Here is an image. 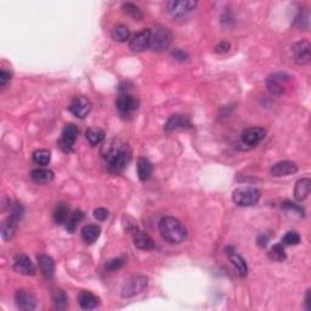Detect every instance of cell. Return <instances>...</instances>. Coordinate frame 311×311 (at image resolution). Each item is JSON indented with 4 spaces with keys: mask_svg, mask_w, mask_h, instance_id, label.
<instances>
[{
    "mask_svg": "<svg viewBox=\"0 0 311 311\" xmlns=\"http://www.w3.org/2000/svg\"><path fill=\"white\" fill-rule=\"evenodd\" d=\"M290 78V76H287L286 73H276L272 74L268 78L266 81V87H268V90L270 94L272 95H281L283 93V83H285L287 79Z\"/></svg>",
    "mask_w": 311,
    "mask_h": 311,
    "instance_id": "cell-15",
    "label": "cell"
},
{
    "mask_svg": "<svg viewBox=\"0 0 311 311\" xmlns=\"http://www.w3.org/2000/svg\"><path fill=\"white\" fill-rule=\"evenodd\" d=\"M13 270L24 276H34L35 275L34 264L26 254H22V253L13 258Z\"/></svg>",
    "mask_w": 311,
    "mask_h": 311,
    "instance_id": "cell-9",
    "label": "cell"
},
{
    "mask_svg": "<svg viewBox=\"0 0 311 311\" xmlns=\"http://www.w3.org/2000/svg\"><path fill=\"white\" fill-rule=\"evenodd\" d=\"M84 218V213L82 210H76L73 214H71L70 216H68L67 221L65 222L66 224V230L68 231V232H74L77 228V225L79 224V222L82 221Z\"/></svg>",
    "mask_w": 311,
    "mask_h": 311,
    "instance_id": "cell-30",
    "label": "cell"
},
{
    "mask_svg": "<svg viewBox=\"0 0 311 311\" xmlns=\"http://www.w3.org/2000/svg\"><path fill=\"white\" fill-rule=\"evenodd\" d=\"M123 12L126 13L128 16H130L131 18H134L135 21H141L144 17V13L140 10V7L137 5L133 4V2H124L122 5Z\"/></svg>",
    "mask_w": 311,
    "mask_h": 311,
    "instance_id": "cell-29",
    "label": "cell"
},
{
    "mask_svg": "<svg viewBox=\"0 0 311 311\" xmlns=\"http://www.w3.org/2000/svg\"><path fill=\"white\" fill-rule=\"evenodd\" d=\"M147 277L145 276H136L126 281L122 287L123 298H131V297L142 293L147 287Z\"/></svg>",
    "mask_w": 311,
    "mask_h": 311,
    "instance_id": "cell-5",
    "label": "cell"
},
{
    "mask_svg": "<svg viewBox=\"0 0 311 311\" xmlns=\"http://www.w3.org/2000/svg\"><path fill=\"white\" fill-rule=\"evenodd\" d=\"M11 79V74L9 72H6L5 70L0 71V87L4 88L5 85L10 82Z\"/></svg>",
    "mask_w": 311,
    "mask_h": 311,
    "instance_id": "cell-42",
    "label": "cell"
},
{
    "mask_svg": "<svg viewBox=\"0 0 311 311\" xmlns=\"http://www.w3.org/2000/svg\"><path fill=\"white\" fill-rule=\"evenodd\" d=\"M78 304L82 309L93 310L99 307V304H100V299H99L95 294H93L92 292L83 291V292H81L78 296Z\"/></svg>",
    "mask_w": 311,
    "mask_h": 311,
    "instance_id": "cell-17",
    "label": "cell"
},
{
    "mask_svg": "<svg viewBox=\"0 0 311 311\" xmlns=\"http://www.w3.org/2000/svg\"><path fill=\"white\" fill-rule=\"evenodd\" d=\"M166 6L168 12L173 17H181V16L195 10V7L197 6V1H194V0H172V1L167 2Z\"/></svg>",
    "mask_w": 311,
    "mask_h": 311,
    "instance_id": "cell-6",
    "label": "cell"
},
{
    "mask_svg": "<svg viewBox=\"0 0 311 311\" xmlns=\"http://www.w3.org/2000/svg\"><path fill=\"white\" fill-rule=\"evenodd\" d=\"M260 191L255 187H238L232 192V201L239 207H250L259 202Z\"/></svg>",
    "mask_w": 311,
    "mask_h": 311,
    "instance_id": "cell-4",
    "label": "cell"
},
{
    "mask_svg": "<svg viewBox=\"0 0 311 311\" xmlns=\"http://www.w3.org/2000/svg\"><path fill=\"white\" fill-rule=\"evenodd\" d=\"M297 23H298L299 27L307 29L309 27V12L308 11H305L304 13L301 12V15L297 17Z\"/></svg>",
    "mask_w": 311,
    "mask_h": 311,
    "instance_id": "cell-38",
    "label": "cell"
},
{
    "mask_svg": "<svg viewBox=\"0 0 311 311\" xmlns=\"http://www.w3.org/2000/svg\"><path fill=\"white\" fill-rule=\"evenodd\" d=\"M112 38L118 43H124L126 40L130 38V31H129L128 27L125 24H115V26L112 28Z\"/></svg>",
    "mask_w": 311,
    "mask_h": 311,
    "instance_id": "cell-26",
    "label": "cell"
},
{
    "mask_svg": "<svg viewBox=\"0 0 311 311\" xmlns=\"http://www.w3.org/2000/svg\"><path fill=\"white\" fill-rule=\"evenodd\" d=\"M152 170H153L152 163H151L147 158L141 157V158L137 159L136 172H137V177H139L140 180L147 181L148 179L151 178V175H152Z\"/></svg>",
    "mask_w": 311,
    "mask_h": 311,
    "instance_id": "cell-23",
    "label": "cell"
},
{
    "mask_svg": "<svg viewBox=\"0 0 311 311\" xmlns=\"http://www.w3.org/2000/svg\"><path fill=\"white\" fill-rule=\"evenodd\" d=\"M192 124L190 119L183 114H173L169 119L167 120L166 125H164V130L167 133H172V131L178 130V129H187L191 128Z\"/></svg>",
    "mask_w": 311,
    "mask_h": 311,
    "instance_id": "cell-16",
    "label": "cell"
},
{
    "mask_svg": "<svg viewBox=\"0 0 311 311\" xmlns=\"http://www.w3.org/2000/svg\"><path fill=\"white\" fill-rule=\"evenodd\" d=\"M265 136V129L259 128V126H257V128H248L246 130H243V133L241 134V141L246 146L254 147V146L259 144L261 140H264Z\"/></svg>",
    "mask_w": 311,
    "mask_h": 311,
    "instance_id": "cell-12",
    "label": "cell"
},
{
    "mask_svg": "<svg viewBox=\"0 0 311 311\" xmlns=\"http://www.w3.org/2000/svg\"><path fill=\"white\" fill-rule=\"evenodd\" d=\"M54 172L44 168L33 169L31 172V179L37 184H49L54 180Z\"/></svg>",
    "mask_w": 311,
    "mask_h": 311,
    "instance_id": "cell-24",
    "label": "cell"
},
{
    "mask_svg": "<svg viewBox=\"0 0 311 311\" xmlns=\"http://www.w3.org/2000/svg\"><path fill=\"white\" fill-rule=\"evenodd\" d=\"M122 222H123V227H124V230L128 233H130V235H134V233L139 230V227H137V225H136V221H135L133 218H130L129 215L123 216Z\"/></svg>",
    "mask_w": 311,
    "mask_h": 311,
    "instance_id": "cell-36",
    "label": "cell"
},
{
    "mask_svg": "<svg viewBox=\"0 0 311 311\" xmlns=\"http://www.w3.org/2000/svg\"><path fill=\"white\" fill-rule=\"evenodd\" d=\"M94 216H95V219L104 221V220L108 218V210L106 208H96L94 210Z\"/></svg>",
    "mask_w": 311,
    "mask_h": 311,
    "instance_id": "cell-40",
    "label": "cell"
},
{
    "mask_svg": "<svg viewBox=\"0 0 311 311\" xmlns=\"http://www.w3.org/2000/svg\"><path fill=\"white\" fill-rule=\"evenodd\" d=\"M268 241H269V238L266 237L265 235H261V236H259V237H258V246H260V247H265L266 246V243H268Z\"/></svg>",
    "mask_w": 311,
    "mask_h": 311,
    "instance_id": "cell-44",
    "label": "cell"
},
{
    "mask_svg": "<svg viewBox=\"0 0 311 311\" xmlns=\"http://www.w3.org/2000/svg\"><path fill=\"white\" fill-rule=\"evenodd\" d=\"M38 264H39V268L40 271L43 272L44 277L45 279H51L54 276V272H55V263L52 260L51 257L46 254H40L38 255Z\"/></svg>",
    "mask_w": 311,
    "mask_h": 311,
    "instance_id": "cell-22",
    "label": "cell"
},
{
    "mask_svg": "<svg viewBox=\"0 0 311 311\" xmlns=\"http://www.w3.org/2000/svg\"><path fill=\"white\" fill-rule=\"evenodd\" d=\"M115 108L122 115H130L139 108V100L129 94H120L115 100Z\"/></svg>",
    "mask_w": 311,
    "mask_h": 311,
    "instance_id": "cell-7",
    "label": "cell"
},
{
    "mask_svg": "<svg viewBox=\"0 0 311 311\" xmlns=\"http://www.w3.org/2000/svg\"><path fill=\"white\" fill-rule=\"evenodd\" d=\"M173 34L167 27L162 24H157L151 29L150 34V48L153 51L161 52L167 50L169 45L172 44Z\"/></svg>",
    "mask_w": 311,
    "mask_h": 311,
    "instance_id": "cell-3",
    "label": "cell"
},
{
    "mask_svg": "<svg viewBox=\"0 0 311 311\" xmlns=\"http://www.w3.org/2000/svg\"><path fill=\"white\" fill-rule=\"evenodd\" d=\"M310 294H311V291H310V290H308V291H307V296H305V309H307V310H310V309H311Z\"/></svg>",
    "mask_w": 311,
    "mask_h": 311,
    "instance_id": "cell-45",
    "label": "cell"
},
{
    "mask_svg": "<svg viewBox=\"0 0 311 311\" xmlns=\"http://www.w3.org/2000/svg\"><path fill=\"white\" fill-rule=\"evenodd\" d=\"M104 159L109 172L119 174L125 169L126 164L130 161V151L126 145L120 144L119 141H113L107 147Z\"/></svg>",
    "mask_w": 311,
    "mask_h": 311,
    "instance_id": "cell-1",
    "label": "cell"
},
{
    "mask_svg": "<svg viewBox=\"0 0 311 311\" xmlns=\"http://www.w3.org/2000/svg\"><path fill=\"white\" fill-rule=\"evenodd\" d=\"M50 152L48 150H37L33 153V161L38 166H48L50 163Z\"/></svg>",
    "mask_w": 311,
    "mask_h": 311,
    "instance_id": "cell-34",
    "label": "cell"
},
{
    "mask_svg": "<svg viewBox=\"0 0 311 311\" xmlns=\"http://www.w3.org/2000/svg\"><path fill=\"white\" fill-rule=\"evenodd\" d=\"M124 258H114V259L108 260L104 264V269L108 270V271H115V270L122 268L124 265Z\"/></svg>",
    "mask_w": 311,
    "mask_h": 311,
    "instance_id": "cell-37",
    "label": "cell"
},
{
    "mask_svg": "<svg viewBox=\"0 0 311 311\" xmlns=\"http://www.w3.org/2000/svg\"><path fill=\"white\" fill-rule=\"evenodd\" d=\"M292 51H293L294 61L298 65H307L310 62V44L308 40H302V42L294 44Z\"/></svg>",
    "mask_w": 311,
    "mask_h": 311,
    "instance_id": "cell-13",
    "label": "cell"
},
{
    "mask_svg": "<svg viewBox=\"0 0 311 311\" xmlns=\"http://www.w3.org/2000/svg\"><path fill=\"white\" fill-rule=\"evenodd\" d=\"M311 191V180L309 178L301 179V180L297 181L296 187H294V197L297 201L302 202L305 198L310 195Z\"/></svg>",
    "mask_w": 311,
    "mask_h": 311,
    "instance_id": "cell-21",
    "label": "cell"
},
{
    "mask_svg": "<svg viewBox=\"0 0 311 311\" xmlns=\"http://www.w3.org/2000/svg\"><path fill=\"white\" fill-rule=\"evenodd\" d=\"M172 56L174 57L175 60H178V61L184 62V61H186L187 57H189V55H187L185 51L181 50V49H175V50L172 52Z\"/></svg>",
    "mask_w": 311,
    "mask_h": 311,
    "instance_id": "cell-41",
    "label": "cell"
},
{
    "mask_svg": "<svg viewBox=\"0 0 311 311\" xmlns=\"http://www.w3.org/2000/svg\"><path fill=\"white\" fill-rule=\"evenodd\" d=\"M270 259L275 261H285L287 255H286L285 246L282 243H277L275 246H272V248L269 252Z\"/></svg>",
    "mask_w": 311,
    "mask_h": 311,
    "instance_id": "cell-33",
    "label": "cell"
},
{
    "mask_svg": "<svg viewBox=\"0 0 311 311\" xmlns=\"http://www.w3.org/2000/svg\"><path fill=\"white\" fill-rule=\"evenodd\" d=\"M16 305L20 310L32 311L37 308V298L29 291L20 290L15 294Z\"/></svg>",
    "mask_w": 311,
    "mask_h": 311,
    "instance_id": "cell-11",
    "label": "cell"
},
{
    "mask_svg": "<svg viewBox=\"0 0 311 311\" xmlns=\"http://www.w3.org/2000/svg\"><path fill=\"white\" fill-rule=\"evenodd\" d=\"M101 228L98 225H87L82 230V238L85 243L93 244L94 242H96V239L100 237Z\"/></svg>",
    "mask_w": 311,
    "mask_h": 311,
    "instance_id": "cell-25",
    "label": "cell"
},
{
    "mask_svg": "<svg viewBox=\"0 0 311 311\" xmlns=\"http://www.w3.org/2000/svg\"><path fill=\"white\" fill-rule=\"evenodd\" d=\"M92 103H90L89 99L84 98V96H78V98H74L71 101L68 109L72 113L74 117L79 118V119H84L89 112L92 111Z\"/></svg>",
    "mask_w": 311,
    "mask_h": 311,
    "instance_id": "cell-8",
    "label": "cell"
},
{
    "mask_svg": "<svg viewBox=\"0 0 311 311\" xmlns=\"http://www.w3.org/2000/svg\"><path fill=\"white\" fill-rule=\"evenodd\" d=\"M301 242V236L296 231H288L282 238L283 246H297Z\"/></svg>",
    "mask_w": 311,
    "mask_h": 311,
    "instance_id": "cell-35",
    "label": "cell"
},
{
    "mask_svg": "<svg viewBox=\"0 0 311 311\" xmlns=\"http://www.w3.org/2000/svg\"><path fill=\"white\" fill-rule=\"evenodd\" d=\"M227 255H228V259H230L231 264L235 266L236 271L241 277L247 276L248 274V266H247L246 261H244L243 258L241 255H238L237 253H235V250L232 248H227Z\"/></svg>",
    "mask_w": 311,
    "mask_h": 311,
    "instance_id": "cell-18",
    "label": "cell"
},
{
    "mask_svg": "<svg viewBox=\"0 0 311 311\" xmlns=\"http://www.w3.org/2000/svg\"><path fill=\"white\" fill-rule=\"evenodd\" d=\"M150 28L142 29L141 32L136 33L129 42V49L133 52H142L150 48Z\"/></svg>",
    "mask_w": 311,
    "mask_h": 311,
    "instance_id": "cell-10",
    "label": "cell"
},
{
    "mask_svg": "<svg viewBox=\"0 0 311 311\" xmlns=\"http://www.w3.org/2000/svg\"><path fill=\"white\" fill-rule=\"evenodd\" d=\"M131 236H133L134 244L136 248L142 250H151L155 248V242H153V239L151 238L147 233L144 232V231L137 230L136 232Z\"/></svg>",
    "mask_w": 311,
    "mask_h": 311,
    "instance_id": "cell-19",
    "label": "cell"
},
{
    "mask_svg": "<svg viewBox=\"0 0 311 311\" xmlns=\"http://www.w3.org/2000/svg\"><path fill=\"white\" fill-rule=\"evenodd\" d=\"M52 218H54V221L56 224L61 225L65 224L68 219V207L66 203H59L55 208L54 214H52Z\"/></svg>",
    "mask_w": 311,
    "mask_h": 311,
    "instance_id": "cell-28",
    "label": "cell"
},
{
    "mask_svg": "<svg viewBox=\"0 0 311 311\" xmlns=\"http://www.w3.org/2000/svg\"><path fill=\"white\" fill-rule=\"evenodd\" d=\"M17 224L18 222L13 221L11 218H7L6 220H5L4 222H2L1 225V236L4 239H11L12 238L13 233H15L16 231V227H17Z\"/></svg>",
    "mask_w": 311,
    "mask_h": 311,
    "instance_id": "cell-31",
    "label": "cell"
},
{
    "mask_svg": "<svg viewBox=\"0 0 311 311\" xmlns=\"http://www.w3.org/2000/svg\"><path fill=\"white\" fill-rule=\"evenodd\" d=\"M78 135H79V131L76 125L67 124L62 130V139H61L62 145L65 146L67 150H71V148L73 147V145L76 144Z\"/></svg>",
    "mask_w": 311,
    "mask_h": 311,
    "instance_id": "cell-20",
    "label": "cell"
},
{
    "mask_svg": "<svg viewBox=\"0 0 311 311\" xmlns=\"http://www.w3.org/2000/svg\"><path fill=\"white\" fill-rule=\"evenodd\" d=\"M158 227L162 237L172 244L181 243L187 237L185 226L181 224L180 220L173 218V216H166V218L161 219Z\"/></svg>",
    "mask_w": 311,
    "mask_h": 311,
    "instance_id": "cell-2",
    "label": "cell"
},
{
    "mask_svg": "<svg viewBox=\"0 0 311 311\" xmlns=\"http://www.w3.org/2000/svg\"><path fill=\"white\" fill-rule=\"evenodd\" d=\"M298 172V166H297L294 162L292 161H282L276 163L275 166H272L271 173L272 177H287V175H292V174H296Z\"/></svg>",
    "mask_w": 311,
    "mask_h": 311,
    "instance_id": "cell-14",
    "label": "cell"
},
{
    "mask_svg": "<svg viewBox=\"0 0 311 311\" xmlns=\"http://www.w3.org/2000/svg\"><path fill=\"white\" fill-rule=\"evenodd\" d=\"M85 136H87V140L90 145L96 146L104 141V131L100 128H89L85 133Z\"/></svg>",
    "mask_w": 311,
    "mask_h": 311,
    "instance_id": "cell-27",
    "label": "cell"
},
{
    "mask_svg": "<svg viewBox=\"0 0 311 311\" xmlns=\"http://www.w3.org/2000/svg\"><path fill=\"white\" fill-rule=\"evenodd\" d=\"M52 303L56 309H65L68 304L67 294L62 290H55L52 293Z\"/></svg>",
    "mask_w": 311,
    "mask_h": 311,
    "instance_id": "cell-32",
    "label": "cell"
},
{
    "mask_svg": "<svg viewBox=\"0 0 311 311\" xmlns=\"http://www.w3.org/2000/svg\"><path fill=\"white\" fill-rule=\"evenodd\" d=\"M282 208L283 209H288V210H293V211H297V213L299 214V215H304V209H303L302 207H299L298 205H296V203H291V202H285L282 205Z\"/></svg>",
    "mask_w": 311,
    "mask_h": 311,
    "instance_id": "cell-39",
    "label": "cell"
},
{
    "mask_svg": "<svg viewBox=\"0 0 311 311\" xmlns=\"http://www.w3.org/2000/svg\"><path fill=\"white\" fill-rule=\"evenodd\" d=\"M230 49V44L227 42H220L218 45L215 46V51L219 52V54H222V52H226Z\"/></svg>",
    "mask_w": 311,
    "mask_h": 311,
    "instance_id": "cell-43",
    "label": "cell"
}]
</instances>
